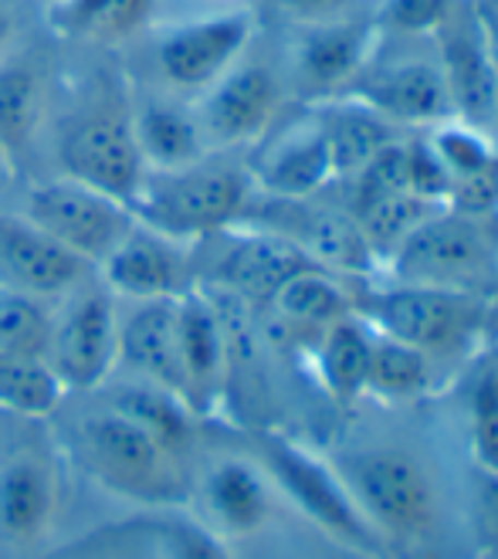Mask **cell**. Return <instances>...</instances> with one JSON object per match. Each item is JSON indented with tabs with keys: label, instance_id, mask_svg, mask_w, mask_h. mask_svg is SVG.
<instances>
[{
	"label": "cell",
	"instance_id": "8fae6325",
	"mask_svg": "<svg viewBox=\"0 0 498 559\" xmlns=\"http://www.w3.org/2000/svg\"><path fill=\"white\" fill-rule=\"evenodd\" d=\"M346 95L363 98L370 109H377L404 133H420V129L451 119L444 75L430 38L411 41L380 35L374 58Z\"/></svg>",
	"mask_w": 498,
	"mask_h": 559
},
{
	"label": "cell",
	"instance_id": "bcb514c9",
	"mask_svg": "<svg viewBox=\"0 0 498 559\" xmlns=\"http://www.w3.org/2000/svg\"><path fill=\"white\" fill-rule=\"evenodd\" d=\"M488 133H491V140H495V146H498V106H495V116H491V126H488Z\"/></svg>",
	"mask_w": 498,
	"mask_h": 559
},
{
	"label": "cell",
	"instance_id": "60d3db41",
	"mask_svg": "<svg viewBox=\"0 0 498 559\" xmlns=\"http://www.w3.org/2000/svg\"><path fill=\"white\" fill-rule=\"evenodd\" d=\"M482 525L488 543L498 549V475H482Z\"/></svg>",
	"mask_w": 498,
	"mask_h": 559
},
{
	"label": "cell",
	"instance_id": "d6986e66",
	"mask_svg": "<svg viewBox=\"0 0 498 559\" xmlns=\"http://www.w3.org/2000/svg\"><path fill=\"white\" fill-rule=\"evenodd\" d=\"M95 278L103 282L119 302L177 299L197 285L193 278V245L177 241L156 227L132 221L119 245L98 261Z\"/></svg>",
	"mask_w": 498,
	"mask_h": 559
},
{
	"label": "cell",
	"instance_id": "e575fe53",
	"mask_svg": "<svg viewBox=\"0 0 498 559\" xmlns=\"http://www.w3.org/2000/svg\"><path fill=\"white\" fill-rule=\"evenodd\" d=\"M51 309L55 302L0 288V353L45 356L51 336Z\"/></svg>",
	"mask_w": 498,
	"mask_h": 559
},
{
	"label": "cell",
	"instance_id": "4fadbf2b",
	"mask_svg": "<svg viewBox=\"0 0 498 559\" xmlns=\"http://www.w3.org/2000/svg\"><path fill=\"white\" fill-rule=\"evenodd\" d=\"M17 211L27 221H35L42 231H48L58 245L85 258L92 269H98V261L119 245V238L137 221L132 207L116 201L112 193L61 174L31 183Z\"/></svg>",
	"mask_w": 498,
	"mask_h": 559
},
{
	"label": "cell",
	"instance_id": "ee69618b",
	"mask_svg": "<svg viewBox=\"0 0 498 559\" xmlns=\"http://www.w3.org/2000/svg\"><path fill=\"white\" fill-rule=\"evenodd\" d=\"M14 183H17V163L8 156L4 146H0V204L8 201V193L14 190Z\"/></svg>",
	"mask_w": 498,
	"mask_h": 559
},
{
	"label": "cell",
	"instance_id": "ab89813d",
	"mask_svg": "<svg viewBox=\"0 0 498 559\" xmlns=\"http://www.w3.org/2000/svg\"><path fill=\"white\" fill-rule=\"evenodd\" d=\"M51 559H137V556L126 549V543H116L112 536H98V539H82L69 549H61Z\"/></svg>",
	"mask_w": 498,
	"mask_h": 559
},
{
	"label": "cell",
	"instance_id": "d6a6232c",
	"mask_svg": "<svg viewBox=\"0 0 498 559\" xmlns=\"http://www.w3.org/2000/svg\"><path fill=\"white\" fill-rule=\"evenodd\" d=\"M64 383L45 356L0 353V411L21 420H48L64 401Z\"/></svg>",
	"mask_w": 498,
	"mask_h": 559
},
{
	"label": "cell",
	"instance_id": "5b68a950",
	"mask_svg": "<svg viewBox=\"0 0 498 559\" xmlns=\"http://www.w3.org/2000/svg\"><path fill=\"white\" fill-rule=\"evenodd\" d=\"M356 295V312L377 333L401 340L430 359L472 349L488 319V295L448 292L407 282H370Z\"/></svg>",
	"mask_w": 498,
	"mask_h": 559
},
{
	"label": "cell",
	"instance_id": "52a82bcc",
	"mask_svg": "<svg viewBox=\"0 0 498 559\" xmlns=\"http://www.w3.org/2000/svg\"><path fill=\"white\" fill-rule=\"evenodd\" d=\"M336 472L383 543H420L438 530V485L414 454L396 448L356 451Z\"/></svg>",
	"mask_w": 498,
	"mask_h": 559
},
{
	"label": "cell",
	"instance_id": "d590c367",
	"mask_svg": "<svg viewBox=\"0 0 498 559\" xmlns=\"http://www.w3.org/2000/svg\"><path fill=\"white\" fill-rule=\"evenodd\" d=\"M469 444L475 468L498 475V356H488L475 373L469 397Z\"/></svg>",
	"mask_w": 498,
	"mask_h": 559
},
{
	"label": "cell",
	"instance_id": "9a60e30c",
	"mask_svg": "<svg viewBox=\"0 0 498 559\" xmlns=\"http://www.w3.org/2000/svg\"><path fill=\"white\" fill-rule=\"evenodd\" d=\"M211 241L217 245L204 261L208 275L197 278V285L230 295L248 309H264L292 275L312 269V261L285 235L261 224H235L227 231L211 235Z\"/></svg>",
	"mask_w": 498,
	"mask_h": 559
},
{
	"label": "cell",
	"instance_id": "c3c4849f",
	"mask_svg": "<svg viewBox=\"0 0 498 559\" xmlns=\"http://www.w3.org/2000/svg\"><path fill=\"white\" fill-rule=\"evenodd\" d=\"M363 4H370V0H363Z\"/></svg>",
	"mask_w": 498,
	"mask_h": 559
},
{
	"label": "cell",
	"instance_id": "83f0119b",
	"mask_svg": "<svg viewBox=\"0 0 498 559\" xmlns=\"http://www.w3.org/2000/svg\"><path fill=\"white\" fill-rule=\"evenodd\" d=\"M370 349H374V325L359 312H349L346 319L332 322L312 340L316 380L336 404L353 407L367 397Z\"/></svg>",
	"mask_w": 498,
	"mask_h": 559
},
{
	"label": "cell",
	"instance_id": "7dc6e473",
	"mask_svg": "<svg viewBox=\"0 0 498 559\" xmlns=\"http://www.w3.org/2000/svg\"><path fill=\"white\" fill-rule=\"evenodd\" d=\"M38 4H42V8H48V4H55V0H38Z\"/></svg>",
	"mask_w": 498,
	"mask_h": 559
},
{
	"label": "cell",
	"instance_id": "5bb4252c",
	"mask_svg": "<svg viewBox=\"0 0 498 559\" xmlns=\"http://www.w3.org/2000/svg\"><path fill=\"white\" fill-rule=\"evenodd\" d=\"M245 163L258 197H272V201H309L336 183L319 112L306 103H292L269 133L245 153Z\"/></svg>",
	"mask_w": 498,
	"mask_h": 559
},
{
	"label": "cell",
	"instance_id": "30bf717a",
	"mask_svg": "<svg viewBox=\"0 0 498 559\" xmlns=\"http://www.w3.org/2000/svg\"><path fill=\"white\" fill-rule=\"evenodd\" d=\"M380 41V27L374 24L370 8L356 14L309 24V27H285L278 61L288 82L292 103H329L353 88L359 72L367 69Z\"/></svg>",
	"mask_w": 498,
	"mask_h": 559
},
{
	"label": "cell",
	"instance_id": "f6af8a7d",
	"mask_svg": "<svg viewBox=\"0 0 498 559\" xmlns=\"http://www.w3.org/2000/svg\"><path fill=\"white\" fill-rule=\"evenodd\" d=\"M482 14H485V24H488V35H491L495 55H498V0H482Z\"/></svg>",
	"mask_w": 498,
	"mask_h": 559
},
{
	"label": "cell",
	"instance_id": "8d00e7d4",
	"mask_svg": "<svg viewBox=\"0 0 498 559\" xmlns=\"http://www.w3.org/2000/svg\"><path fill=\"white\" fill-rule=\"evenodd\" d=\"M146 533L153 559H235L227 549V539H221L201 519L190 515H163L146 525Z\"/></svg>",
	"mask_w": 498,
	"mask_h": 559
},
{
	"label": "cell",
	"instance_id": "603a6c76",
	"mask_svg": "<svg viewBox=\"0 0 498 559\" xmlns=\"http://www.w3.org/2000/svg\"><path fill=\"white\" fill-rule=\"evenodd\" d=\"M420 133L448 177V207L498 214V146L491 133L461 119H444Z\"/></svg>",
	"mask_w": 498,
	"mask_h": 559
},
{
	"label": "cell",
	"instance_id": "1f68e13d",
	"mask_svg": "<svg viewBox=\"0 0 498 559\" xmlns=\"http://www.w3.org/2000/svg\"><path fill=\"white\" fill-rule=\"evenodd\" d=\"M346 211L359 224L377 265L383 269V261L438 211V204L424 201L411 190H353Z\"/></svg>",
	"mask_w": 498,
	"mask_h": 559
},
{
	"label": "cell",
	"instance_id": "f546056e",
	"mask_svg": "<svg viewBox=\"0 0 498 559\" xmlns=\"http://www.w3.org/2000/svg\"><path fill=\"white\" fill-rule=\"evenodd\" d=\"M106 404H112L116 411H122L126 417H132L140 427L177 457H187L193 448V431H197V414L190 411V404L180 397V393L166 390L159 383H150L143 377H119L112 373L106 380Z\"/></svg>",
	"mask_w": 498,
	"mask_h": 559
},
{
	"label": "cell",
	"instance_id": "74e56055",
	"mask_svg": "<svg viewBox=\"0 0 498 559\" xmlns=\"http://www.w3.org/2000/svg\"><path fill=\"white\" fill-rule=\"evenodd\" d=\"M458 0H370L374 24L383 38L427 41L438 35Z\"/></svg>",
	"mask_w": 498,
	"mask_h": 559
},
{
	"label": "cell",
	"instance_id": "277c9868",
	"mask_svg": "<svg viewBox=\"0 0 498 559\" xmlns=\"http://www.w3.org/2000/svg\"><path fill=\"white\" fill-rule=\"evenodd\" d=\"M380 275L387 282L488 295L498 288V214L438 207L396 248Z\"/></svg>",
	"mask_w": 498,
	"mask_h": 559
},
{
	"label": "cell",
	"instance_id": "d4e9b609",
	"mask_svg": "<svg viewBox=\"0 0 498 559\" xmlns=\"http://www.w3.org/2000/svg\"><path fill=\"white\" fill-rule=\"evenodd\" d=\"M183 397L177 359V299L119 302V367Z\"/></svg>",
	"mask_w": 498,
	"mask_h": 559
},
{
	"label": "cell",
	"instance_id": "2e32d148",
	"mask_svg": "<svg viewBox=\"0 0 498 559\" xmlns=\"http://www.w3.org/2000/svg\"><path fill=\"white\" fill-rule=\"evenodd\" d=\"M430 41H435V55L444 75L451 119L478 126L488 133L498 106V55L482 14V0H458Z\"/></svg>",
	"mask_w": 498,
	"mask_h": 559
},
{
	"label": "cell",
	"instance_id": "3957f363",
	"mask_svg": "<svg viewBox=\"0 0 498 559\" xmlns=\"http://www.w3.org/2000/svg\"><path fill=\"white\" fill-rule=\"evenodd\" d=\"M261 35L254 8H221L156 17L137 41L146 48V82L166 95L193 103Z\"/></svg>",
	"mask_w": 498,
	"mask_h": 559
},
{
	"label": "cell",
	"instance_id": "6da1fadb",
	"mask_svg": "<svg viewBox=\"0 0 498 559\" xmlns=\"http://www.w3.org/2000/svg\"><path fill=\"white\" fill-rule=\"evenodd\" d=\"M64 451L92 485L122 502L166 512L190 499L183 457L112 404L92 407L64 427Z\"/></svg>",
	"mask_w": 498,
	"mask_h": 559
},
{
	"label": "cell",
	"instance_id": "9c48e42d",
	"mask_svg": "<svg viewBox=\"0 0 498 559\" xmlns=\"http://www.w3.org/2000/svg\"><path fill=\"white\" fill-rule=\"evenodd\" d=\"M258 38L204 95L193 98L208 153H248L292 106L278 51H258Z\"/></svg>",
	"mask_w": 498,
	"mask_h": 559
},
{
	"label": "cell",
	"instance_id": "f1b7e54d",
	"mask_svg": "<svg viewBox=\"0 0 498 559\" xmlns=\"http://www.w3.org/2000/svg\"><path fill=\"white\" fill-rule=\"evenodd\" d=\"M316 112H319L322 133L329 143L336 183L359 174L387 143L404 136V129L387 122L377 109H370L356 95H340V98H329V103H316Z\"/></svg>",
	"mask_w": 498,
	"mask_h": 559
},
{
	"label": "cell",
	"instance_id": "ffe728a7",
	"mask_svg": "<svg viewBox=\"0 0 498 559\" xmlns=\"http://www.w3.org/2000/svg\"><path fill=\"white\" fill-rule=\"evenodd\" d=\"M88 278L95 269L85 258L58 245L17 207L0 204V288L58 302Z\"/></svg>",
	"mask_w": 498,
	"mask_h": 559
},
{
	"label": "cell",
	"instance_id": "484cf974",
	"mask_svg": "<svg viewBox=\"0 0 498 559\" xmlns=\"http://www.w3.org/2000/svg\"><path fill=\"white\" fill-rule=\"evenodd\" d=\"M42 14L64 41L122 48L156 21L159 0H55Z\"/></svg>",
	"mask_w": 498,
	"mask_h": 559
},
{
	"label": "cell",
	"instance_id": "b9f144b4",
	"mask_svg": "<svg viewBox=\"0 0 498 559\" xmlns=\"http://www.w3.org/2000/svg\"><path fill=\"white\" fill-rule=\"evenodd\" d=\"M21 48V17L11 0H0V61Z\"/></svg>",
	"mask_w": 498,
	"mask_h": 559
},
{
	"label": "cell",
	"instance_id": "8992f818",
	"mask_svg": "<svg viewBox=\"0 0 498 559\" xmlns=\"http://www.w3.org/2000/svg\"><path fill=\"white\" fill-rule=\"evenodd\" d=\"M55 159L61 167V177L88 183L129 204L146 174L137 140H132L129 88L122 85V88L92 92L61 122L55 136Z\"/></svg>",
	"mask_w": 498,
	"mask_h": 559
},
{
	"label": "cell",
	"instance_id": "7bdbcfd3",
	"mask_svg": "<svg viewBox=\"0 0 498 559\" xmlns=\"http://www.w3.org/2000/svg\"><path fill=\"white\" fill-rule=\"evenodd\" d=\"M166 0H159V11H163ZM221 8H254V0H174V8L166 14H193V11H221ZM159 14V17H166Z\"/></svg>",
	"mask_w": 498,
	"mask_h": 559
},
{
	"label": "cell",
	"instance_id": "f35d334b",
	"mask_svg": "<svg viewBox=\"0 0 498 559\" xmlns=\"http://www.w3.org/2000/svg\"><path fill=\"white\" fill-rule=\"evenodd\" d=\"M363 8V0H254V11L269 14L282 31L285 27H309V24H325L346 14H356Z\"/></svg>",
	"mask_w": 498,
	"mask_h": 559
},
{
	"label": "cell",
	"instance_id": "7a4b0ae2",
	"mask_svg": "<svg viewBox=\"0 0 498 559\" xmlns=\"http://www.w3.org/2000/svg\"><path fill=\"white\" fill-rule=\"evenodd\" d=\"M254 197L245 153H208L180 170H146L129 207L156 231L197 245L241 224Z\"/></svg>",
	"mask_w": 498,
	"mask_h": 559
},
{
	"label": "cell",
	"instance_id": "4316f807",
	"mask_svg": "<svg viewBox=\"0 0 498 559\" xmlns=\"http://www.w3.org/2000/svg\"><path fill=\"white\" fill-rule=\"evenodd\" d=\"M51 112L48 75L35 61L21 55H8L0 61V146L14 163H21L42 140Z\"/></svg>",
	"mask_w": 498,
	"mask_h": 559
},
{
	"label": "cell",
	"instance_id": "ac0fdd59",
	"mask_svg": "<svg viewBox=\"0 0 498 559\" xmlns=\"http://www.w3.org/2000/svg\"><path fill=\"white\" fill-rule=\"evenodd\" d=\"M177 359L183 401L197 417L214 414L224 404L230 380V333L217 295L193 285L177 295Z\"/></svg>",
	"mask_w": 498,
	"mask_h": 559
},
{
	"label": "cell",
	"instance_id": "836d02e7",
	"mask_svg": "<svg viewBox=\"0 0 498 559\" xmlns=\"http://www.w3.org/2000/svg\"><path fill=\"white\" fill-rule=\"evenodd\" d=\"M435 386V359L374 329L367 393L380 401H417Z\"/></svg>",
	"mask_w": 498,
	"mask_h": 559
},
{
	"label": "cell",
	"instance_id": "7c38bea8",
	"mask_svg": "<svg viewBox=\"0 0 498 559\" xmlns=\"http://www.w3.org/2000/svg\"><path fill=\"white\" fill-rule=\"evenodd\" d=\"M45 359L69 393H95L119 367V299L88 278L55 302Z\"/></svg>",
	"mask_w": 498,
	"mask_h": 559
},
{
	"label": "cell",
	"instance_id": "ba28073f",
	"mask_svg": "<svg viewBox=\"0 0 498 559\" xmlns=\"http://www.w3.org/2000/svg\"><path fill=\"white\" fill-rule=\"evenodd\" d=\"M258 462L269 472L278 496H285L325 536L367 559H390L387 543L377 536L367 515L359 512L340 472L322 462L319 454L282 435H261Z\"/></svg>",
	"mask_w": 498,
	"mask_h": 559
},
{
	"label": "cell",
	"instance_id": "e0dca14e",
	"mask_svg": "<svg viewBox=\"0 0 498 559\" xmlns=\"http://www.w3.org/2000/svg\"><path fill=\"white\" fill-rule=\"evenodd\" d=\"M258 201H261V214L272 217L258 224L285 235L312 265L346 282L356 278L374 282V275L380 272L367 238H363L359 224L346 207L319 204L316 197H309V201H272V197H258Z\"/></svg>",
	"mask_w": 498,
	"mask_h": 559
},
{
	"label": "cell",
	"instance_id": "4dcf8cb0",
	"mask_svg": "<svg viewBox=\"0 0 498 559\" xmlns=\"http://www.w3.org/2000/svg\"><path fill=\"white\" fill-rule=\"evenodd\" d=\"M264 309L272 312L285 333H306L309 340H316L322 329L356 312V295L346 278L312 265L292 275Z\"/></svg>",
	"mask_w": 498,
	"mask_h": 559
},
{
	"label": "cell",
	"instance_id": "cb8c5ba5",
	"mask_svg": "<svg viewBox=\"0 0 498 559\" xmlns=\"http://www.w3.org/2000/svg\"><path fill=\"white\" fill-rule=\"evenodd\" d=\"M132 140L146 170H180L187 163L208 156V143L193 116V103L159 88H129Z\"/></svg>",
	"mask_w": 498,
	"mask_h": 559
},
{
	"label": "cell",
	"instance_id": "44dd1931",
	"mask_svg": "<svg viewBox=\"0 0 498 559\" xmlns=\"http://www.w3.org/2000/svg\"><path fill=\"white\" fill-rule=\"evenodd\" d=\"M61 485L55 457L42 448H17L0 457V549L31 556L55 530Z\"/></svg>",
	"mask_w": 498,
	"mask_h": 559
},
{
	"label": "cell",
	"instance_id": "7402d4cb",
	"mask_svg": "<svg viewBox=\"0 0 498 559\" xmlns=\"http://www.w3.org/2000/svg\"><path fill=\"white\" fill-rule=\"evenodd\" d=\"M201 522L221 539H248L275 519L278 491L258 457L224 454L204 468L193 488Z\"/></svg>",
	"mask_w": 498,
	"mask_h": 559
}]
</instances>
